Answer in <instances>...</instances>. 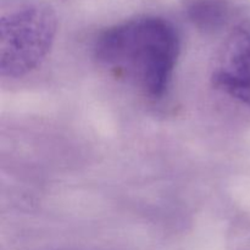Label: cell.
I'll return each mask as SVG.
<instances>
[{
    "label": "cell",
    "mask_w": 250,
    "mask_h": 250,
    "mask_svg": "<svg viewBox=\"0 0 250 250\" xmlns=\"http://www.w3.org/2000/svg\"><path fill=\"white\" fill-rule=\"evenodd\" d=\"M180 51L177 29L154 15L114 24L103 31L94 44L100 66L153 100L167 92Z\"/></svg>",
    "instance_id": "obj_1"
},
{
    "label": "cell",
    "mask_w": 250,
    "mask_h": 250,
    "mask_svg": "<svg viewBox=\"0 0 250 250\" xmlns=\"http://www.w3.org/2000/svg\"><path fill=\"white\" fill-rule=\"evenodd\" d=\"M58 32L55 11L43 2H27L2 15L0 23V73L21 78L42 65Z\"/></svg>",
    "instance_id": "obj_2"
},
{
    "label": "cell",
    "mask_w": 250,
    "mask_h": 250,
    "mask_svg": "<svg viewBox=\"0 0 250 250\" xmlns=\"http://www.w3.org/2000/svg\"><path fill=\"white\" fill-rule=\"evenodd\" d=\"M211 82L217 90L250 107V21L234 27L217 51Z\"/></svg>",
    "instance_id": "obj_3"
},
{
    "label": "cell",
    "mask_w": 250,
    "mask_h": 250,
    "mask_svg": "<svg viewBox=\"0 0 250 250\" xmlns=\"http://www.w3.org/2000/svg\"><path fill=\"white\" fill-rule=\"evenodd\" d=\"M183 7L189 21L205 32L221 29L232 16L229 0H185Z\"/></svg>",
    "instance_id": "obj_4"
}]
</instances>
